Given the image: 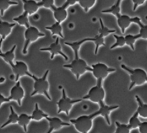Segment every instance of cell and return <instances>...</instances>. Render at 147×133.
Listing matches in <instances>:
<instances>
[{"mask_svg": "<svg viewBox=\"0 0 147 133\" xmlns=\"http://www.w3.org/2000/svg\"><path fill=\"white\" fill-rule=\"evenodd\" d=\"M125 41H126V45L131 48L132 50H135V43L138 39H139V35H126L124 36Z\"/></svg>", "mask_w": 147, "mask_h": 133, "instance_id": "30", "label": "cell"}, {"mask_svg": "<svg viewBox=\"0 0 147 133\" xmlns=\"http://www.w3.org/2000/svg\"><path fill=\"white\" fill-rule=\"evenodd\" d=\"M121 1L116 0V3L113 4L111 7L108 9H106V10H102L101 12L104 13V14H111L114 15L116 17H119L121 14Z\"/></svg>", "mask_w": 147, "mask_h": 133, "instance_id": "24", "label": "cell"}, {"mask_svg": "<svg viewBox=\"0 0 147 133\" xmlns=\"http://www.w3.org/2000/svg\"><path fill=\"white\" fill-rule=\"evenodd\" d=\"M41 7H45L47 9H50L55 5V0H41L39 1Z\"/></svg>", "mask_w": 147, "mask_h": 133, "instance_id": "36", "label": "cell"}, {"mask_svg": "<svg viewBox=\"0 0 147 133\" xmlns=\"http://www.w3.org/2000/svg\"><path fill=\"white\" fill-rule=\"evenodd\" d=\"M99 109L97 112L93 113V115L95 117L98 116H102L106 120V123L108 125H111V119L110 115L113 111L116 110V109H119V105H107L104 102L102 103L99 104Z\"/></svg>", "mask_w": 147, "mask_h": 133, "instance_id": "9", "label": "cell"}, {"mask_svg": "<svg viewBox=\"0 0 147 133\" xmlns=\"http://www.w3.org/2000/svg\"><path fill=\"white\" fill-rule=\"evenodd\" d=\"M90 68H91L90 72H92L96 81H103L109 74L116 71L115 69L109 67L106 64L100 62L92 64Z\"/></svg>", "mask_w": 147, "mask_h": 133, "instance_id": "8", "label": "cell"}, {"mask_svg": "<svg viewBox=\"0 0 147 133\" xmlns=\"http://www.w3.org/2000/svg\"><path fill=\"white\" fill-rule=\"evenodd\" d=\"M49 123V129L52 130L53 131L60 130V129L65 127L70 126V123L63 122L62 119H60L59 117H47L46 118Z\"/></svg>", "mask_w": 147, "mask_h": 133, "instance_id": "15", "label": "cell"}, {"mask_svg": "<svg viewBox=\"0 0 147 133\" xmlns=\"http://www.w3.org/2000/svg\"><path fill=\"white\" fill-rule=\"evenodd\" d=\"M117 19V24L119 25V28L121 30V33H125L126 29L131 25L132 23H135L139 25L141 22L142 20L141 18L139 17H131L129 15L126 14H121L119 17H116Z\"/></svg>", "mask_w": 147, "mask_h": 133, "instance_id": "10", "label": "cell"}, {"mask_svg": "<svg viewBox=\"0 0 147 133\" xmlns=\"http://www.w3.org/2000/svg\"><path fill=\"white\" fill-rule=\"evenodd\" d=\"M23 3V9L24 12L28 14V15H32L38 11L41 7L40 2H37L35 0H22Z\"/></svg>", "mask_w": 147, "mask_h": 133, "instance_id": "16", "label": "cell"}, {"mask_svg": "<svg viewBox=\"0 0 147 133\" xmlns=\"http://www.w3.org/2000/svg\"><path fill=\"white\" fill-rule=\"evenodd\" d=\"M24 36L25 41H24V47L22 49V53L24 55H26L27 54V52H28V48L30 45L33 42L37 41L40 37H45V34L41 33L37 27L30 25V27L26 28Z\"/></svg>", "mask_w": 147, "mask_h": 133, "instance_id": "7", "label": "cell"}, {"mask_svg": "<svg viewBox=\"0 0 147 133\" xmlns=\"http://www.w3.org/2000/svg\"><path fill=\"white\" fill-rule=\"evenodd\" d=\"M121 69L127 72L130 76V86L129 89L131 90L133 88L137 86H142L147 83V73L145 70L136 68V69H131L124 64L121 66Z\"/></svg>", "mask_w": 147, "mask_h": 133, "instance_id": "2", "label": "cell"}, {"mask_svg": "<svg viewBox=\"0 0 147 133\" xmlns=\"http://www.w3.org/2000/svg\"><path fill=\"white\" fill-rule=\"evenodd\" d=\"M96 0H78V3L86 12H88L95 5Z\"/></svg>", "mask_w": 147, "mask_h": 133, "instance_id": "33", "label": "cell"}, {"mask_svg": "<svg viewBox=\"0 0 147 133\" xmlns=\"http://www.w3.org/2000/svg\"><path fill=\"white\" fill-rule=\"evenodd\" d=\"M16 26V23H10L8 22L2 21L0 19V36L1 39L3 40H5L10 34H11L12 29Z\"/></svg>", "mask_w": 147, "mask_h": 133, "instance_id": "17", "label": "cell"}, {"mask_svg": "<svg viewBox=\"0 0 147 133\" xmlns=\"http://www.w3.org/2000/svg\"><path fill=\"white\" fill-rule=\"evenodd\" d=\"M9 99L8 97H5L2 94H0V107H1V105L4 103H7V102H9Z\"/></svg>", "mask_w": 147, "mask_h": 133, "instance_id": "39", "label": "cell"}, {"mask_svg": "<svg viewBox=\"0 0 147 133\" xmlns=\"http://www.w3.org/2000/svg\"><path fill=\"white\" fill-rule=\"evenodd\" d=\"M68 7V5L65 2L60 7H56L55 5H54L52 7L51 10L53 11V16L56 22L61 24L67 19V15H68V13H67Z\"/></svg>", "mask_w": 147, "mask_h": 133, "instance_id": "14", "label": "cell"}, {"mask_svg": "<svg viewBox=\"0 0 147 133\" xmlns=\"http://www.w3.org/2000/svg\"><path fill=\"white\" fill-rule=\"evenodd\" d=\"M40 51H45V52H49L50 53V59L53 60L54 58V57L57 55H60L62 57L64 58L65 60H68V57L67 56H66L62 50V46L60 45V39L59 37L56 38V40L54 43H51L48 47L45 48H40Z\"/></svg>", "mask_w": 147, "mask_h": 133, "instance_id": "11", "label": "cell"}, {"mask_svg": "<svg viewBox=\"0 0 147 133\" xmlns=\"http://www.w3.org/2000/svg\"><path fill=\"white\" fill-rule=\"evenodd\" d=\"M63 68L71 71L72 73L76 76V79L79 80L80 76L88 71H91V68L88 65L86 61L80 58L79 54L75 55L73 61L67 64L63 65Z\"/></svg>", "mask_w": 147, "mask_h": 133, "instance_id": "3", "label": "cell"}, {"mask_svg": "<svg viewBox=\"0 0 147 133\" xmlns=\"http://www.w3.org/2000/svg\"><path fill=\"white\" fill-rule=\"evenodd\" d=\"M82 100H83L82 99H70L66 94L65 90L64 89H62L61 98L56 103L57 106V114L65 113L66 115L68 116L73 107L76 104L80 103V102H82Z\"/></svg>", "mask_w": 147, "mask_h": 133, "instance_id": "6", "label": "cell"}, {"mask_svg": "<svg viewBox=\"0 0 147 133\" xmlns=\"http://www.w3.org/2000/svg\"><path fill=\"white\" fill-rule=\"evenodd\" d=\"M14 5H18V2L11 0H0V14L1 16H4L6 10H8L10 7Z\"/></svg>", "mask_w": 147, "mask_h": 133, "instance_id": "28", "label": "cell"}, {"mask_svg": "<svg viewBox=\"0 0 147 133\" xmlns=\"http://www.w3.org/2000/svg\"><path fill=\"white\" fill-rule=\"evenodd\" d=\"M106 97V92L103 87V81H96V84L88 91V94L85 95L82 99L90 101L98 105L104 102Z\"/></svg>", "mask_w": 147, "mask_h": 133, "instance_id": "5", "label": "cell"}, {"mask_svg": "<svg viewBox=\"0 0 147 133\" xmlns=\"http://www.w3.org/2000/svg\"><path fill=\"white\" fill-rule=\"evenodd\" d=\"M94 118H96V117L93 114L88 115H81L76 119H71L70 122L75 127L78 132L88 133L93 128Z\"/></svg>", "mask_w": 147, "mask_h": 133, "instance_id": "4", "label": "cell"}, {"mask_svg": "<svg viewBox=\"0 0 147 133\" xmlns=\"http://www.w3.org/2000/svg\"><path fill=\"white\" fill-rule=\"evenodd\" d=\"M24 94H25V92H24V89L22 86L20 81H18L16 82L14 86H13L10 90V95L8 98L9 101H15L18 104L19 106H22V102L24 99Z\"/></svg>", "mask_w": 147, "mask_h": 133, "instance_id": "13", "label": "cell"}, {"mask_svg": "<svg viewBox=\"0 0 147 133\" xmlns=\"http://www.w3.org/2000/svg\"><path fill=\"white\" fill-rule=\"evenodd\" d=\"M45 29L50 31L53 35H56L57 36V37H60V38H64V35H63V27H62L60 23L55 22L52 25L45 27Z\"/></svg>", "mask_w": 147, "mask_h": 133, "instance_id": "20", "label": "cell"}, {"mask_svg": "<svg viewBox=\"0 0 147 133\" xmlns=\"http://www.w3.org/2000/svg\"><path fill=\"white\" fill-rule=\"evenodd\" d=\"M87 42H90V37H86L84 39L75 42H65V45L71 48L72 50H73L74 55H76L79 54V50H80V48L83 45V43H87Z\"/></svg>", "mask_w": 147, "mask_h": 133, "instance_id": "19", "label": "cell"}, {"mask_svg": "<svg viewBox=\"0 0 147 133\" xmlns=\"http://www.w3.org/2000/svg\"><path fill=\"white\" fill-rule=\"evenodd\" d=\"M139 115H138L137 112H135L133 115L131 116V117L129 119V128H131V130H135V129H137L139 128V125L141 124V121L139 118Z\"/></svg>", "mask_w": 147, "mask_h": 133, "instance_id": "31", "label": "cell"}, {"mask_svg": "<svg viewBox=\"0 0 147 133\" xmlns=\"http://www.w3.org/2000/svg\"><path fill=\"white\" fill-rule=\"evenodd\" d=\"M3 42H4V40H3L2 39L0 38V53H2V50H1V47H2Z\"/></svg>", "mask_w": 147, "mask_h": 133, "instance_id": "41", "label": "cell"}, {"mask_svg": "<svg viewBox=\"0 0 147 133\" xmlns=\"http://www.w3.org/2000/svg\"><path fill=\"white\" fill-rule=\"evenodd\" d=\"M99 22H100V29H99L98 34L103 36V37H107L108 35H110L111 34H114L116 33V30H112V29H109L106 26L104 25L103 22L101 18L99 19Z\"/></svg>", "mask_w": 147, "mask_h": 133, "instance_id": "29", "label": "cell"}, {"mask_svg": "<svg viewBox=\"0 0 147 133\" xmlns=\"http://www.w3.org/2000/svg\"><path fill=\"white\" fill-rule=\"evenodd\" d=\"M49 71H50L49 70L46 71L43 76L40 78L37 77L32 73L30 78H32L34 80V83H33V91L30 96H33L36 94H42L44 95L48 100L51 101L52 98L49 94L50 83L47 81Z\"/></svg>", "mask_w": 147, "mask_h": 133, "instance_id": "1", "label": "cell"}, {"mask_svg": "<svg viewBox=\"0 0 147 133\" xmlns=\"http://www.w3.org/2000/svg\"><path fill=\"white\" fill-rule=\"evenodd\" d=\"M119 1H122V0H119Z\"/></svg>", "mask_w": 147, "mask_h": 133, "instance_id": "44", "label": "cell"}, {"mask_svg": "<svg viewBox=\"0 0 147 133\" xmlns=\"http://www.w3.org/2000/svg\"><path fill=\"white\" fill-rule=\"evenodd\" d=\"M65 3L68 5V7H70V6L75 5L76 3H78V0H66Z\"/></svg>", "mask_w": 147, "mask_h": 133, "instance_id": "40", "label": "cell"}, {"mask_svg": "<svg viewBox=\"0 0 147 133\" xmlns=\"http://www.w3.org/2000/svg\"><path fill=\"white\" fill-rule=\"evenodd\" d=\"M5 81V78L4 77H0V83H2Z\"/></svg>", "mask_w": 147, "mask_h": 133, "instance_id": "42", "label": "cell"}, {"mask_svg": "<svg viewBox=\"0 0 147 133\" xmlns=\"http://www.w3.org/2000/svg\"><path fill=\"white\" fill-rule=\"evenodd\" d=\"M17 48V45H14L11 48L10 50L8 51L5 52V53H0V58L3 59L4 61L7 63H8L10 66H13L14 64V59H15V50Z\"/></svg>", "mask_w": 147, "mask_h": 133, "instance_id": "18", "label": "cell"}, {"mask_svg": "<svg viewBox=\"0 0 147 133\" xmlns=\"http://www.w3.org/2000/svg\"><path fill=\"white\" fill-rule=\"evenodd\" d=\"M13 21L15 22L16 24H19L21 26H24L26 28L29 27L30 26V22H29L28 14L26 13L25 12H23V13L17 17L13 18Z\"/></svg>", "mask_w": 147, "mask_h": 133, "instance_id": "26", "label": "cell"}, {"mask_svg": "<svg viewBox=\"0 0 147 133\" xmlns=\"http://www.w3.org/2000/svg\"><path fill=\"white\" fill-rule=\"evenodd\" d=\"M115 123L116 128L114 133H130L131 131L128 124H122L118 121H116Z\"/></svg>", "mask_w": 147, "mask_h": 133, "instance_id": "34", "label": "cell"}, {"mask_svg": "<svg viewBox=\"0 0 147 133\" xmlns=\"http://www.w3.org/2000/svg\"><path fill=\"white\" fill-rule=\"evenodd\" d=\"M47 117H49L48 114L45 113L42 109H40L38 103H35V105H34V109L31 115L32 120L39 122V121L42 120V119H46Z\"/></svg>", "mask_w": 147, "mask_h": 133, "instance_id": "22", "label": "cell"}, {"mask_svg": "<svg viewBox=\"0 0 147 133\" xmlns=\"http://www.w3.org/2000/svg\"><path fill=\"white\" fill-rule=\"evenodd\" d=\"M146 0H132L133 1V4H134V7H133V10L134 11H136L137 10L138 7L139 6L142 5L145 3Z\"/></svg>", "mask_w": 147, "mask_h": 133, "instance_id": "37", "label": "cell"}, {"mask_svg": "<svg viewBox=\"0 0 147 133\" xmlns=\"http://www.w3.org/2000/svg\"><path fill=\"white\" fill-rule=\"evenodd\" d=\"M140 30H139V38L146 39L147 40V24H144L143 23L141 22L139 24Z\"/></svg>", "mask_w": 147, "mask_h": 133, "instance_id": "35", "label": "cell"}, {"mask_svg": "<svg viewBox=\"0 0 147 133\" xmlns=\"http://www.w3.org/2000/svg\"><path fill=\"white\" fill-rule=\"evenodd\" d=\"M9 110H10V114L8 117V119H7V120L6 121V122L1 126V129H2V128H6V127L8 126V125L17 124L19 115H17V112L14 111V108H13L12 106L9 107Z\"/></svg>", "mask_w": 147, "mask_h": 133, "instance_id": "23", "label": "cell"}, {"mask_svg": "<svg viewBox=\"0 0 147 133\" xmlns=\"http://www.w3.org/2000/svg\"><path fill=\"white\" fill-rule=\"evenodd\" d=\"M138 129L140 133H147V122H141Z\"/></svg>", "mask_w": 147, "mask_h": 133, "instance_id": "38", "label": "cell"}, {"mask_svg": "<svg viewBox=\"0 0 147 133\" xmlns=\"http://www.w3.org/2000/svg\"><path fill=\"white\" fill-rule=\"evenodd\" d=\"M135 99H136L138 104V108L136 112H137L139 117L144 118V119H147V104L144 103L138 95L135 96Z\"/></svg>", "mask_w": 147, "mask_h": 133, "instance_id": "21", "label": "cell"}, {"mask_svg": "<svg viewBox=\"0 0 147 133\" xmlns=\"http://www.w3.org/2000/svg\"><path fill=\"white\" fill-rule=\"evenodd\" d=\"M11 69L15 75V81H18L20 78L22 77V76H28L30 77L32 73L29 71L28 66L27 63L24 61H17L14 62V66H11Z\"/></svg>", "mask_w": 147, "mask_h": 133, "instance_id": "12", "label": "cell"}, {"mask_svg": "<svg viewBox=\"0 0 147 133\" xmlns=\"http://www.w3.org/2000/svg\"><path fill=\"white\" fill-rule=\"evenodd\" d=\"M116 42L111 46L110 49L116 48H123V46L126 45V41H125V37L123 35H117L116 34H113Z\"/></svg>", "mask_w": 147, "mask_h": 133, "instance_id": "32", "label": "cell"}, {"mask_svg": "<svg viewBox=\"0 0 147 133\" xmlns=\"http://www.w3.org/2000/svg\"><path fill=\"white\" fill-rule=\"evenodd\" d=\"M52 132H53V130H50V129H49V130L47 131V132L46 133H52Z\"/></svg>", "mask_w": 147, "mask_h": 133, "instance_id": "43", "label": "cell"}, {"mask_svg": "<svg viewBox=\"0 0 147 133\" xmlns=\"http://www.w3.org/2000/svg\"><path fill=\"white\" fill-rule=\"evenodd\" d=\"M90 42H93L95 44V55L98 54L99 48H100V46L105 45V38L103 36H101L99 34L96 35L93 37H90Z\"/></svg>", "mask_w": 147, "mask_h": 133, "instance_id": "27", "label": "cell"}, {"mask_svg": "<svg viewBox=\"0 0 147 133\" xmlns=\"http://www.w3.org/2000/svg\"><path fill=\"white\" fill-rule=\"evenodd\" d=\"M31 120V115H29L25 113H22L20 115H19L17 124L23 128L24 132H27V127H28L29 124L30 123Z\"/></svg>", "mask_w": 147, "mask_h": 133, "instance_id": "25", "label": "cell"}]
</instances>
